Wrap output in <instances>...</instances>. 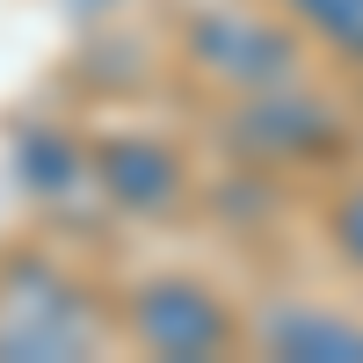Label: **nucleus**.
<instances>
[{
  "label": "nucleus",
  "mask_w": 363,
  "mask_h": 363,
  "mask_svg": "<svg viewBox=\"0 0 363 363\" xmlns=\"http://www.w3.org/2000/svg\"><path fill=\"white\" fill-rule=\"evenodd\" d=\"M189 51H196V66L218 80V87H240V95H255V87H284L298 73L291 29L284 22H262L247 8H211L189 29Z\"/></svg>",
  "instance_id": "obj_2"
},
{
  "label": "nucleus",
  "mask_w": 363,
  "mask_h": 363,
  "mask_svg": "<svg viewBox=\"0 0 363 363\" xmlns=\"http://www.w3.org/2000/svg\"><path fill=\"white\" fill-rule=\"evenodd\" d=\"M233 138L247 145V153H262V160H306V153H327V145H335V116L284 80V87H255L247 95V109L233 116Z\"/></svg>",
  "instance_id": "obj_4"
},
{
  "label": "nucleus",
  "mask_w": 363,
  "mask_h": 363,
  "mask_svg": "<svg viewBox=\"0 0 363 363\" xmlns=\"http://www.w3.org/2000/svg\"><path fill=\"white\" fill-rule=\"evenodd\" d=\"M95 174H102V189L124 203V211H167L182 196V160L167 153V145H153V138H116V145H102Z\"/></svg>",
  "instance_id": "obj_5"
},
{
  "label": "nucleus",
  "mask_w": 363,
  "mask_h": 363,
  "mask_svg": "<svg viewBox=\"0 0 363 363\" xmlns=\"http://www.w3.org/2000/svg\"><path fill=\"white\" fill-rule=\"evenodd\" d=\"M15 291H22V306L15 298L0 306V356H87L102 342L87 291L66 284V277H51L44 262H22Z\"/></svg>",
  "instance_id": "obj_1"
},
{
  "label": "nucleus",
  "mask_w": 363,
  "mask_h": 363,
  "mask_svg": "<svg viewBox=\"0 0 363 363\" xmlns=\"http://www.w3.org/2000/svg\"><path fill=\"white\" fill-rule=\"evenodd\" d=\"M327 240L342 247L349 269H363V182H349V189L327 203Z\"/></svg>",
  "instance_id": "obj_8"
},
{
  "label": "nucleus",
  "mask_w": 363,
  "mask_h": 363,
  "mask_svg": "<svg viewBox=\"0 0 363 363\" xmlns=\"http://www.w3.org/2000/svg\"><path fill=\"white\" fill-rule=\"evenodd\" d=\"M262 349L269 356H313V363H356L363 356V320L313 313V306H284V313L262 320Z\"/></svg>",
  "instance_id": "obj_6"
},
{
  "label": "nucleus",
  "mask_w": 363,
  "mask_h": 363,
  "mask_svg": "<svg viewBox=\"0 0 363 363\" xmlns=\"http://www.w3.org/2000/svg\"><path fill=\"white\" fill-rule=\"evenodd\" d=\"M131 342L145 349V356H225L233 349V313L211 298L203 284H189V277H160V284H145L138 298H131Z\"/></svg>",
  "instance_id": "obj_3"
},
{
  "label": "nucleus",
  "mask_w": 363,
  "mask_h": 363,
  "mask_svg": "<svg viewBox=\"0 0 363 363\" xmlns=\"http://www.w3.org/2000/svg\"><path fill=\"white\" fill-rule=\"evenodd\" d=\"M284 15L306 29V37H320L335 58L363 66V0H284Z\"/></svg>",
  "instance_id": "obj_7"
}]
</instances>
